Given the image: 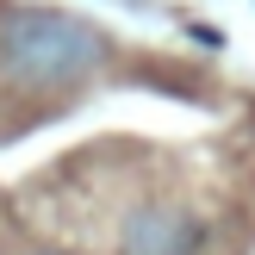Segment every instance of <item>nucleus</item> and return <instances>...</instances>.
Instances as JSON below:
<instances>
[{
	"instance_id": "obj_1",
	"label": "nucleus",
	"mask_w": 255,
	"mask_h": 255,
	"mask_svg": "<svg viewBox=\"0 0 255 255\" xmlns=\"http://www.w3.org/2000/svg\"><path fill=\"white\" fill-rule=\"evenodd\" d=\"M106 62V37L94 25L50 6H12L0 19V69L19 87H69Z\"/></svg>"
},
{
	"instance_id": "obj_2",
	"label": "nucleus",
	"mask_w": 255,
	"mask_h": 255,
	"mask_svg": "<svg viewBox=\"0 0 255 255\" xmlns=\"http://www.w3.org/2000/svg\"><path fill=\"white\" fill-rule=\"evenodd\" d=\"M125 249L131 255H193L199 249V224L181 212H137L125 224Z\"/></svg>"
},
{
	"instance_id": "obj_3",
	"label": "nucleus",
	"mask_w": 255,
	"mask_h": 255,
	"mask_svg": "<svg viewBox=\"0 0 255 255\" xmlns=\"http://www.w3.org/2000/svg\"><path fill=\"white\" fill-rule=\"evenodd\" d=\"M37 255H56V249H37Z\"/></svg>"
}]
</instances>
